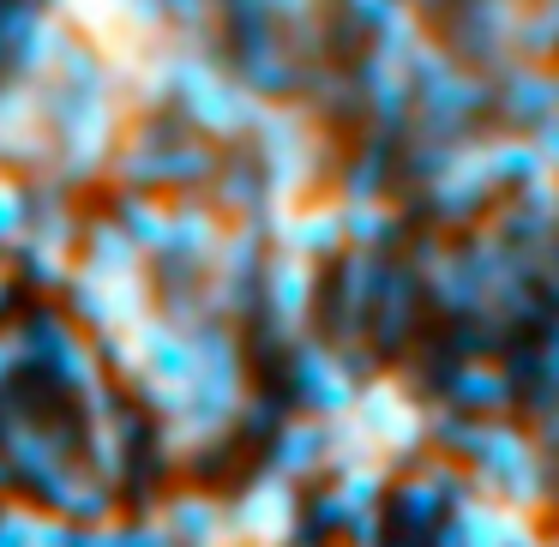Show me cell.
Wrapping results in <instances>:
<instances>
[{
  "label": "cell",
  "mask_w": 559,
  "mask_h": 547,
  "mask_svg": "<svg viewBox=\"0 0 559 547\" xmlns=\"http://www.w3.org/2000/svg\"><path fill=\"white\" fill-rule=\"evenodd\" d=\"M349 415L373 433V445L385 451L391 463H409L415 451H427V439H433V415L421 409V397H415L403 379H361Z\"/></svg>",
  "instance_id": "6da1fadb"
},
{
  "label": "cell",
  "mask_w": 559,
  "mask_h": 547,
  "mask_svg": "<svg viewBox=\"0 0 559 547\" xmlns=\"http://www.w3.org/2000/svg\"><path fill=\"white\" fill-rule=\"evenodd\" d=\"M229 518L241 547H289L301 535V481L265 469L247 481L241 499H229Z\"/></svg>",
  "instance_id": "7a4b0ae2"
},
{
  "label": "cell",
  "mask_w": 559,
  "mask_h": 547,
  "mask_svg": "<svg viewBox=\"0 0 559 547\" xmlns=\"http://www.w3.org/2000/svg\"><path fill=\"white\" fill-rule=\"evenodd\" d=\"M259 307H265L277 337H301L313 325V307H319V265L289 253V247H271L265 271H259Z\"/></svg>",
  "instance_id": "3957f363"
},
{
  "label": "cell",
  "mask_w": 559,
  "mask_h": 547,
  "mask_svg": "<svg viewBox=\"0 0 559 547\" xmlns=\"http://www.w3.org/2000/svg\"><path fill=\"white\" fill-rule=\"evenodd\" d=\"M355 391H361V367H355L337 343L307 337L301 355H295V397H301V409L343 415V409H355Z\"/></svg>",
  "instance_id": "277c9868"
},
{
  "label": "cell",
  "mask_w": 559,
  "mask_h": 547,
  "mask_svg": "<svg viewBox=\"0 0 559 547\" xmlns=\"http://www.w3.org/2000/svg\"><path fill=\"white\" fill-rule=\"evenodd\" d=\"M493 103H499L506 121H518V127H530V133H535L542 121H554V115H559V73L547 61H506V67H499Z\"/></svg>",
  "instance_id": "5b68a950"
},
{
  "label": "cell",
  "mask_w": 559,
  "mask_h": 547,
  "mask_svg": "<svg viewBox=\"0 0 559 547\" xmlns=\"http://www.w3.org/2000/svg\"><path fill=\"white\" fill-rule=\"evenodd\" d=\"M325 451H331V427L325 415H295V421L277 427V439H271V469L289 475V481H313V475H325Z\"/></svg>",
  "instance_id": "8992f818"
},
{
  "label": "cell",
  "mask_w": 559,
  "mask_h": 547,
  "mask_svg": "<svg viewBox=\"0 0 559 547\" xmlns=\"http://www.w3.org/2000/svg\"><path fill=\"white\" fill-rule=\"evenodd\" d=\"M451 403H457L463 415H506L511 409V379L487 361H463L457 373H451Z\"/></svg>",
  "instance_id": "52a82bcc"
},
{
  "label": "cell",
  "mask_w": 559,
  "mask_h": 547,
  "mask_svg": "<svg viewBox=\"0 0 559 547\" xmlns=\"http://www.w3.org/2000/svg\"><path fill=\"white\" fill-rule=\"evenodd\" d=\"M25 361H31V337L25 331H0V385H7Z\"/></svg>",
  "instance_id": "ba28073f"
},
{
  "label": "cell",
  "mask_w": 559,
  "mask_h": 547,
  "mask_svg": "<svg viewBox=\"0 0 559 547\" xmlns=\"http://www.w3.org/2000/svg\"><path fill=\"white\" fill-rule=\"evenodd\" d=\"M535 139H542L547 163H554V175H559V115H554V121H542V127H535Z\"/></svg>",
  "instance_id": "9c48e42d"
}]
</instances>
